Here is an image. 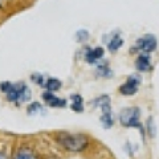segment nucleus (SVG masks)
Listing matches in <instances>:
<instances>
[{"mask_svg": "<svg viewBox=\"0 0 159 159\" xmlns=\"http://www.w3.org/2000/svg\"><path fill=\"white\" fill-rule=\"evenodd\" d=\"M0 89H2L3 93H6L9 102H17V101L27 102L32 97L31 89H29L27 84H24V82L12 84L9 81H6V82L0 84Z\"/></svg>", "mask_w": 159, "mask_h": 159, "instance_id": "1", "label": "nucleus"}, {"mask_svg": "<svg viewBox=\"0 0 159 159\" xmlns=\"http://www.w3.org/2000/svg\"><path fill=\"white\" fill-rule=\"evenodd\" d=\"M57 141L61 146L68 148L69 151H82L88 146L89 139L84 134H70V133H60L57 135Z\"/></svg>", "mask_w": 159, "mask_h": 159, "instance_id": "2", "label": "nucleus"}, {"mask_svg": "<svg viewBox=\"0 0 159 159\" xmlns=\"http://www.w3.org/2000/svg\"><path fill=\"white\" fill-rule=\"evenodd\" d=\"M119 122L122 123L123 126L126 127H138L139 130L142 131V137L145 135L143 134V126L141 121H139V109L135 106L131 107H125L123 110H121L119 113Z\"/></svg>", "mask_w": 159, "mask_h": 159, "instance_id": "3", "label": "nucleus"}, {"mask_svg": "<svg viewBox=\"0 0 159 159\" xmlns=\"http://www.w3.org/2000/svg\"><path fill=\"white\" fill-rule=\"evenodd\" d=\"M158 45V41H157V37L154 34H145V36L139 37L137 40V44H135V51L142 52V54H147V53H151L157 49Z\"/></svg>", "mask_w": 159, "mask_h": 159, "instance_id": "4", "label": "nucleus"}, {"mask_svg": "<svg viewBox=\"0 0 159 159\" xmlns=\"http://www.w3.org/2000/svg\"><path fill=\"white\" fill-rule=\"evenodd\" d=\"M139 84H141V77L138 74H131L126 80V82L119 88V93L123 94V96H133V94L137 93Z\"/></svg>", "mask_w": 159, "mask_h": 159, "instance_id": "5", "label": "nucleus"}, {"mask_svg": "<svg viewBox=\"0 0 159 159\" xmlns=\"http://www.w3.org/2000/svg\"><path fill=\"white\" fill-rule=\"evenodd\" d=\"M43 99L48 103L49 106H52V107H64V106H66V101H65V99L53 96V93H51V92L43 93Z\"/></svg>", "mask_w": 159, "mask_h": 159, "instance_id": "6", "label": "nucleus"}, {"mask_svg": "<svg viewBox=\"0 0 159 159\" xmlns=\"http://www.w3.org/2000/svg\"><path fill=\"white\" fill-rule=\"evenodd\" d=\"M103 53H105V51H103V48H101V47L88 49V52L85 54V61L89 62V64H94V62L99 61V60L103 57Z\"/></svg>", "mask_w": 159, "mask_h": 159, "instance_id": "7", "label": "nucleus"}, {"mask_svg": "<svg viewBox=\"0 0 159 159\" xmlns=\"http://www.w3.org/2000/svg\"><path fill=\"white\" fill-rule=\"evenodd\" d=\"M135 68L139 72H150L151 70V62H150V57L147 54H141L138 56L135 60Z\"/></svg>", "mask_w": 159, "mask_h": 159, "instance_id": "8", "label": "nucleus"}, {"mask_svg": "<svg viewBox=\"0 0 159 159\" xmlns=\"http://www.w3.org/2000/svg\"><path fill=\"white\" fill-rule=\"evenodd\" d=\"M122 45H123V39L119 36V34H114V36L111 37V40L109 41V44H107V48H109L110 52H117Z\"/></svg>", "mask_w": 159, "mask_h": 159, "instance_id": "9", "label": "nucleus"}, {"mask_svg": "<svg viewBox=\"0 0 159 159\" xmlns=\"http://www.w3.org/2000/svg\"><path fill=\"white\" fill-rule=\"evenodd\" d=\"M61 81H60L58 78H54V77H51V78H48L47 81H45V88H47V90L48 92H51V93H54V92H57L60 88H61Z\"/></svg>", "mask_w": 159, "mask_h": 159, "instance_id": "10", "label": "nucleus"}, {"mask_svg": "<svg viewBox=\"0 0 159 159\" xmlns=\"http://www.w3.org/2000/svg\"><path fill=\"white\" fill-rule=\"evenodd\" d=\"M70 99H72V105L70 107L73 109L74 111L77 113H81L84 110V102H82V97L80 96V94H72L70 96Z\"/></svg>", "mask_w": 159, "mask_h": 159, "instance_id": "11", "label": "nucleus"}, {"mask_svg": "<svg viewBox=\"0 0 159 159\" xmlns=\"http://www.w3.org/2000/svg\"><path fill=\"white\" fill-rule=\"evenodd\" d=\"M13 159H37L36 155L29 150V148H20V150L15 154V158Z\"/></svg>", "mask_w": 159, "mask_h": 159, "instance_id": "12", "label": "nucleus"}, {"mask_svg": "<svg viewBox=\"0 0 159 159\" xmlns=\"http://www.w3.org/2000/svg\"><path fill=\"white\" fill-rule=\"evenodd\" d=\"M101 123L105 129H110L114 125V119H113V114H102L101 116Z\"/></svg>", "mask_w": 159, "mask_h": 159, "instance_id": "13", "label": "nucleus"}, {"mask_svg": "<svg viewBox=\"0 0 159 159\" xmlns=\"http://www.w3.org/2000/svg\"><path fill=\"white\" fill-rule=\"evenodd\" d=\"M40 111H43V107H41V105H40L39 102H33V103H31V105L28 106V114H31V116L37 114Z\"/></svg>", "mask_w": 159, "mask_h": 159, "instance_id": "14", "label": "nucleus"}, {"mask_svg": "<svg viewBox=\"0 0 159 159\" xmlns=\"http://www.w3.org/2000/svg\"><path fill=\"white\" fill-rule=\"evenodd\" d=\"M97 73H98V76H101V77H109L113 74L110 69H107L106 66H98Z\"/></svg>", "mask_w": 159, "mask_h": 159, "instance_id": "15", "label": "nucleus"}, {"mask_svg": "<svg viewBox=\"0 0 159 159\" xmlns=\"http://www.w3.org/2000/svg\"><path fill=\"white\" fill-rule=\"evenodd\" d=\"M77 36H78V41H86L88 37H89V33L88 31H85V29H81V31L77 32Z\"/></svg>", "mask_w": 159, "mask_h": 159, "instance_id": "16", "label": "nucleus"}, {"mask_svg": "<svg viewBox=\"0 0 159 159\" xmlns=\"http://www.w3.org/2000/svg\"><path fill=\"white\" fill-rule=\"evenodd\" d=\"M32 80L39 85H44V81H43V76L40 73H33L32 74Z\"/></svg>", "mask_w": 159, "mask_h": 159, "instance_id": "17", "label": "nucleus"}, {"mask_svg": "<svg viewBox=\"0 0 159 159\" xmlns=\"http://www.w3.org/2000/svg\"><path fill=\"white\" fill-rule=\"evenodd\" d=\"M147 127H148V134L151 137L155 135V126H152V118H148L147 121Z\"/></svg>", "mask_w": 159, "mask_h": 159, "instance_id": "18", "label": "nucleus"}, {"mask_svg": "<svg viewBox=\"0 0 159 159\" xmlns=\"http://www.w3.org/2000/svg\"><path fill=\"white\" fill-rule=\"evenodd\" d=\"M0 159H6V158H4V155H3L2 152H0Z\"/></svg>", "mask_w": 159, "mask_h": 159, "instance_id": "19", "label": "nucleus"}]
</instances>
